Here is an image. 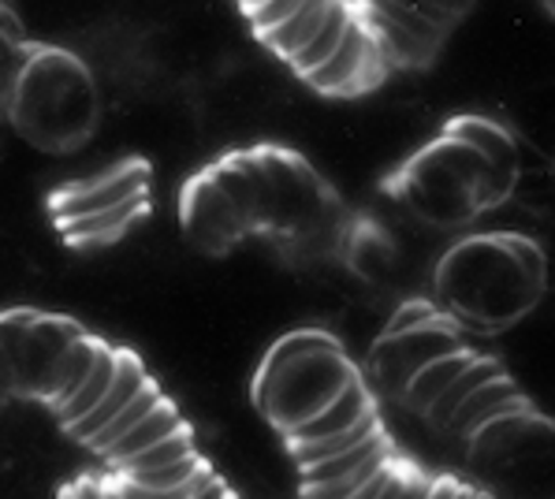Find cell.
Listing matches in <instances>:
<instances>
[{
    "instance_id": "obj_12",
    "label": "cell",
    "mask_w": 555,
    "mask_h": 499,
    "mask_svg": "<svg viewBox=\"0 0 555 499\" xmlns=\"http://www.w3.org/2000/svg\"><path fill=\"white\" fill-rule=\"evenodd\" d=\"M212 179L220 183V191L228 194V202L235 205L238 220L246 223L250 235H264V209H269V183H264L261 161L254 150H235L228 157L209 165Z\"/></svg>"
},
{
    "instance_id": "obj_37",
    "label": "cell",
    "mask_w": 555,
    "mask_h": 499,
    "mask_svg": "<svg viewBox=\"0 0 555 499\" xmlns=\"http://www.w3.org/2000/svg\"><path fill=\"white\" fill-rule=\"evenodd\" d=\"M459 488H463V481H459V477H433L429 499H455Z\"/></svg>"
},
{
    "instance_id": "obj_22",
    "label": "cell",
    "mask_w": 555,
    "mask_h": 499,
    "mask_svg": "<svg viewBox=\"0 0 555 499\" xmlns=\"http://www.w3.org/2000/svg\"><path fill=\"white\" fill-rule=\"evenodd\" d=\"M500 376H507V373H503V366H500L496 358H489V355H477L474 366H469L466 373L459 376V381L451 384L448 392H443V399L437 402V407L429 410V414H425V421H429L433 428H443V433H448L451 418L459 414V407H463V402L469 399V395H477V392L485 388V384L500 381Z\"/></svg>"
},
{
    "instance_id": "obj_10",
    "label": "cell",
    "mask_w": 555,
    "mask_h": 499,
    "mask_svg": "<svg viewBox=\"0 0 555 499\" xmlns=\"http://www.w3.org/2000/svg\"><path fill=\"white\" fill-rule=\"evenodd\" d=\"M150 183H153L150 165L134 157V161H124V165L101 171V176L60 187V191H53V197H49V209H53L56 223L101 217V213H113L119 205L134 202V197H150Z\"/></svg>"
},
{
    "instance_id": "obj_33",
    "label": "cell",
    "mask_w": 555,
    "mask_h": 499,
    "mask_svg": "<svg viewBox=\"0 0 555 499\" xmlns=\"http://www.w3.org/2000/svg\"><path fill=\"white\" fill-rule=\"evenodd\" d=\"M399 466H403V462H399V459H396V462H388V466H384V470L377 473V477H373L370 485H365L362 492H358L354 499H380V496H384V488H388L391 481H396Z\"/></svg>"
},
{
    "instance_id": "obj_39",
    "label": "cell",
    "mask_w": 555,
    "mask_h": 499,
    "mask_svg": "<svg viewBox=\"0 0 555 499\" xmlns=\"http://www.w3.org/2000/svg\"><path fill=\"white\" fill-rule=\"evenodd\" d=\"M194 499H232V492H228V485H224V481H212V485L209 488H205V492H198V496H194Z\"/></svg>"
},
{
    "instance_id": "obj_38",
    "label": "cell",
    "mask_w": 555,
    "mask_h": 499,
    "mask_svg": "<svg viewBox=\"0 0 555 499\" xmlns=\"http://www.w3.org/2000/svg\"><path fill=\"white\" fill-rule=\"evenodd\" d=\"M410 466H414V462H403V466H399L396 481H391V485L384 488L380 499H399V492H403V485H406V477H410Z\"/></svg>"
},
{
    "instance_id": "obj_31",
    "label": "cell",
    "mask_w": 555,
    "mask_h": 499,
    "mask_svg": "<svg viewBox=\"0 0 555 499\" xmlns=\"http://www.w3.org/2000/svg\"><path fill=\"white\" fill-rule=\"evenodd\" d=\"M38 321V309H12V314H0V347H4L12 369H20L23 347H27V335Z\"/></svg>"
},
{
    "instance_id": "obj_13",
    "label": "cell",
    "mask_w": 555,
    "mask_h": 499,
    "mask_svg": "<svg viewBox=\"0 0 555 499\" xmlns=\"http://www.w3.org/2000/svg\"><path fill=\"white\" fill-rule=\"evenodd\" d=\"M440 135H448V139H455V142H466L469 150H477L496 168V176L503 183L518 187V179H522V150H518V139L511 135L507 124H500V119H492V116H477V112H459V116H451L448 124L440 127Z\"/></svg>"
},
{
    "instance_id": "obj_26",
    "label": "cell",
    "mask_w": 555,
    "mask_h": 499,
    "mask_svg": "<svg viewBox=\"0 0 555 499\" xmlns=\"http://www.w3.org/2000/svg\"><path fill=\"white\" fill-rule=\"evenodd\" d=\"M347 27H351V4H332V15L324 20L321 34H318V38H313L310 46H306L302 53H298L287 67H292L298 79H310V75L318 72V67H324L332 56H336V49L344 46Z\"/></svg>"
},
{
    "instance_id": "obj_9",
    "label": "cell",
    "mask_w": 555,
    "mask_h": 499,
    "mask_svg": "<svg viewBox=\"0 0 555 499\" xmlns=\"http://www.w3.org/2000/svg\"><path fill=\"white\" fill-rule=\"evenodd\" d=\"M388 75L391 67L384 60L380 46L373 41L370 27H365L362 8L351 4V27L344 34V46L336 49V56L328 64L306 79V86H313L324 98H362V93L377 90Z\"/></svg>"
},
{
    "instance_id": "obj_27",
    "label": "cell",
    "mask_w": 555,
    "mask_h": 499,
    "mask_svg": "<svg viewBox=\"0 0 555 499\" xmlns=\"http://www.w3.org/2000/svg\"><path fill=\"white\" fill-rule=\"evenodd\" d=\"M160 402H165V392L157 388V381H150L146 388H142L139 399H134L131 407H127L124 414H119V418L113 421V425L105 428V433H98V436H93V440H90L87 447H90L93 455H101V459H105V455L113 451V447H116L119 440H124V436L131 433V428H139L142 421H146V418L153 414V410L160 407Z\"/></svg>"
},
{
    "instance_id": "obj_32",
    "label": "cell",
    "mask_w": 555,
    "mask_h": 499,
    "mask_svg": "<svg viewBox=\"0 0 555 499\" xmlns=\"http://www.w3.org/2000/svg\"><path fill=\"white\" fill-rule=\"evenodd\" d=\"M298 12L295 0H258V4H243V15L250 20L254 34H258V41L264 34H272L276 27H284L287 20Z\"/></svg>"
},
{
    "instance_id": "obj_34",
    "label": "cell",
    "mask_w": 555,
    "mask_h": 499,
    "mask_svg": "<svg viewBox=\"0 0 555 499\" xmlns=\"http://www.w3.org/2000/svg\"><path fill=\"white\" fill-rule=\"evenodd\" d=\"M429 492H433V477L429 473H422L417 466H410V477H406L399 499H429Z\"/></svg>"
},
{
    "instance_id": "obj_40",
    "label": "cell",
    "mask_w": 555,
    "mask_h": 499,
    "mask_svg": "<svg viewBox=\"0 0 555 499\" xmlns=\"http://www.w3.org/2000/svg\"><path fill=\"white\" fill-rule=\"evenodd\" d=\"M455 499H481V492H477V488H469V485H463Z\"/></svg>"
},
{
    "instance_id": "obj_3",
    "label": "cell",
    "mask_w": 555,
    "mask_h": 499,
    "mask_svg": "<svg viewBox=\"0 0 555 499\" xmlns=\"http://www.w3.org/2000/svg\"><path fill=\"white\" fill-rule=\"evenodd\" d=\"M358 366L332 332L298 329L264 350L254 373V402L284 436L324 414L358 381Z\"/></svg>"
},
{
    "instance_id": "obj_16",
    "label": "cell",
    "mask_w": 555,
    "mask_h": 499,
    "mask_svg": "<svg viewBox=\"0 0 555 499\" xmlns=\"http://www.w3.org/2000/svg\"><path fill=\"white\" fill-rule=\"evenodd\" d=\"M377 410V402H373V392H370V384L358 376V381L347 388L344 395H339L336 402H332L324 414H318L310 421V425H302L298 433L287 436V447L292 444H318V440H328V436H339V433H347V428H354L358 421H365Z\"/></svg>"
},
{
    "instance_id": "obj_4",
    "label": "cell",
    "mask_w": 555,
    "mask_h": 499,
    "mask_svg": "<svg viewBox=\"0 0 555 499\" xmlns=\"http://www.w3.org/2000/svg\"><path fill=\"white\" fill-rule=\"evenodd\" d=\"M8 108L27 142L41 150H75L98 124V90L82 60L27 46Z\"/></svg>"
},
{
    "instance_id": "obj_41",
    "label": "cell",
    "mask_w": 555,
    "mask_h": 499,
    "mask_svg": "<svg viewBox=\"0 0 555 499\" xmlns=\"http://www.w3.org/2000/svg\"><path fill=\"white\" fill-rule=\"evenodd\" d=\"M544 12H548V15H555V4H544Z\"/></svg>"
},
{
    "instance_id": "obj_30",
    "label": "cell",
    "mask_w": 555,
    "mask_h": 499,
    "mask_svg": "<svg viewBox=\"0 0 555 499\" xmlns=\"http://www.w3.org/2000/svg\"><path fill=\"white\" fill-rule=\"evenodd\" d=\"M399 455L391 451V455H380V459H373V462H365L362 470L351 473V477H344V481H332V485H318V488H298L302 492V499H354L358 492H362L365 485H370L377 473L388 466V462H396Z\"/></svg>"
},
{
    "instance_id": "obj_6",
    "label": "cell",
    "mask_w": 555,
    "mask_h": 499,
    "mask_svg": "<svg viewBox=\"0 0 555 499\" xmlns=\"http://www.w3.org/2000/svg\"><path fill=\"white\" fill-rule=\"evenodd\" d=\"M370 27L373 41L380 46L388 67H429L437 60L443 38L459 20L469 15V4H358Z\"/></svg>"
},
{
    "instance_id": "obj_36",
    "label": "cell",
    "mask_w": 555,
    "mask_h": 499,
    "mask_svg": "<svg viewBox=\"0 0 555 499\" xmlns=\"http://www.w3.org/2000/svg\"><path fill=\"white\" fill-rule=\"evenodd\" d=\"M8 395H15V369H12V361H8L4 347H0V402H4Z\"/></svg>"
},
{
    "instance_id": "obj_2",
    "label": "cell",
    "mask_w": 555,
    "mask_h": 499,
    "mask_svg": "<svg viewBox=\"0 0 555 499\" xmlns=\"http://www.w3.org/2000/svg\"><path fill=\"white\" fill-rule=\"evenodd\" d=\"M380 187L414 220L440 231L469 228L485 213L507 205V197L515 194V187L503 183L481 153L448 135L425 142Z\"/></svg>"
},
{
    "instance_id": "obj_23",
    "label": "cell",
    "mask_w": 555,
    "mask_h": 499,
    "mask_svg": "<svg viewBox=\"0 0 555 499\" xmlns=\"http://www.w3.org/2000/svg\"><path fill=\"white\" fill-rule=\"evenodd\" d=\"M116 369H119V347H108V343H105V347H101V358H98V369H93V376L87 381V388H82L56 414V421L64 425V433L72 425H79L82 418H90L93 410H98L101 402H105V395L113 392V384H116Z\"/></svg>"
},
{
    "instance_id": "obj_25",
    "label": "cell",
    "mask_w": 555,
    "mask_h": 499,
    "mask_svg": "<svg viewBox=\"0 0 555 499\" xmlns=\"http://www.w3.org/2000/svg\"><path fill=\"white\" fill-rule=\"evenodd\" d=\"M391 451H396V444L380 433V436H373L370 444L339 455V459H328V462H318V466L298 470V488H318V485H332V481H344V477H351V473L362 470L365 462L380 459V455H391Z\"/></svg>"
},
{
    "instance_id": "obj_11",
    "label": "cell",
    "mask_w": 555,
    "mask_h": 499,
    "mask_svg": "<svg viewBox=\"0 0 555 499\" xmlns=\"http://www.w3.org/2000/svg\"><path fill=\"white\" fill-rule=\"evenodd\" d=\"M82 329L75 317H60V314H38L34 329L27 335V347H23V361L15 369V392L20 395H38L41 381L56 369V361L67 355L75 340H82Z\"/></svg>"
},
{
    "instance_id": "obj_15",
    "label": "cell",
    "mask_w": 555,
    "mask_h": 499,
    "mask_svg": "<svg viewBox=\"0 0 555 499\" xmlns=\"http://www.w3.org/2000/svg\"><path fill=\"white\" fill-rule=\"evenodd\" d=\"M101 347L105 343L98 340V335H82V340H75L72 347H67V355L56 361L53 373L41 381V388L34 399L38 402H49L53 407V414L67 407V402L75 399L82 388H87V381L93 376V369H98V358H101Z\"/></svg>"
},
{
    "instance_id": "obj_5",
    "label": "cell",
    "mask_w": 555,
    "mask_h": 499,
    "mask_svg": "<svg viewBox=\"0 0 555 499\" xmlns=\"http://www.w3.org/2000/svg\"><path fill=\"white\" fill-rule=\"evenodd\" d=\"M269 183L264 235L284 246H321L347 235V213L336 191L318 176V168L284 145H254Z\"/></svg>"
},
{
    "instance_id": "obj_19",
    "label": "cell",
    "mask_w": 555,
    "mask_h": 499,
    "mask_svg": "<svg viewBox=\"0 0 555 499\" xmlns=\"http://www.w3.org/2000/svg\"><path fill=\"white\" fill-rule=\"evenodd\" d=\"M150 209V197H134V202L119 205L113 213H101V217H82V220H67V223H56L60 235L67 239L72 246L79 250H90V246H105V243H116L134 220H142Z\"/></svg>"
},
{
    "instance_id": "obj_21",
    "label": "cell",
    "mask_w": 555,
    "mask_h": 499,
    "mask_svg": "<svg viewBox=\"0 0 555 499\" xmlns=\"http://www.w3.org/2000/svg\"><path fill=\"white\" fill-rule=\"evenodd\" d=\"M186 421L179 418V410H176V402H160L157 410H153V414L142 421L139 428H131V433L124 436V440H119L113 451L105 455V462L108 466H124V462H131V459H139L142 451H150V447H157L160 440H168V436L172 433H179V428H183Z\"/></svg>"
},
{
    "instance_id": "obj_24",
    "label": "cell",
    "mask_w": 555,
    "mask_h": 499,
    "mask_svg": "<svg viewBox=\"0 0 555 499\" xmlns=\"http://www.w3.org/2000/svg\"><path fill=\"white\" fill-rule=\"evenodd\" d=\"M384 425H380V414L373 410L365 421H358L354 428H347V433L339 436H328V440H318V444H292L287 451H292V459L298 462V470L306 466H318V462H328V459H339V455L354 451V447L370 444L373 436H380Z\"/></svg>"
},
{
    "instance_id": "obj_8",
    "label": "cell",
    "mask_w": 555,
    "mask_h": 499,
    "mask_svg": "<svg viewBox=\"0 0 555 499\" xmlns=\"http://www.w3.org/2000/svg\"><path fill=\"white\" fill-rule=\"evenodd\" d=\"M179 223H183V235L209 257L232 254L250 235L209 168H202L198 176L186 179L183 194H179Z\"/></svg>"
},
{
    "instance_id": "obj_20",
    "label": "cell",
    "mask_w": 555,
    "mask_h": 499,
    "mask_svg": "<svg viewBox=\"0 0 555 499\" xmlns=\"http://www.w3.org/2000/svg\"><path fill=\"white\" fill-rule=\"evenodd\" d=\"M332 15V4L328 0H313V4H298V12L292 15V20L284 23V27H276L272 34H264L261 38V46L264 49H272L276 56H284L287 64L302 53L306 46H310L313 38L321 34L324 27V20Z\"/></svg>"
},
{
    "instance_id": "obj_35",
    "label": "cell",
    "mask_w": 555,
    "mask_h": 499,
    "mask_svg": "<svg viewBox=\"0 0 555 499\" xmlns=\"http://www.w3.org/2000/svg\"><path fill=\"white\" fill-rule=\"evenodd\" d=\"M60 499H105V488H101L98 477H82V481H75Z\"/></svg>"
},
{
    "instance_id": "obj_7",
    "label": "cell",
    "mask_w": 555,
    "mask_h": 499,
    "mask_svg": "<svg viewBox=\"0 0 555 499\" xmlns=\"http://www.w3.org/2000/svg\"><path fill=\"white\" fill-rule=\"evenodd\" d=\"M455 350H466L463 329H459L451 317L425 324V329L403 332V335H380L373 343L370 358H365V373L362 381L370 384V392L384 395V399L403 402V395L410 388L417 373L425 366H433L437 358H448Z\"/></svg>"
},
{
    "instance_id": "obj_29",
    "label": "cell",
    "mask_w": 555,
    "mask_h": 499,
    "mask_svg": "<svg viewBox=\"0 0 555 499\" xmlns=\"http://www.w3.org/2000/svg\"><path fill=\"white\" fill-rule=\"evenodd\" d=\"M205 470H209V462H205L202 455H194V459L176 462V466L150 470V473H119V477L134 481V485H142V488H153V492H176V488L191 485V481Z\"/></svg>"
},
{
    "instance_id": "obj_14",
    "label": "cell",
    "mask_w": 555,
    "mask_h": 499,
    "mask_svg": "<svg viewBox=\"0 0 555 499\" xmlns=\"http://www.w3.org/2000/svg\"><path fill=\"white\" fill-rule=\"evenodd\" d=\"M153 381V376L146 373V366H142V358L134 355V350H127V347H119V369H116V384H113V392L105 395V402H101L98 410H93L90 418H82L79 425H72L67 428V436H75L79 444H90L98 433H105L113 421L124 414L127 407H131L134 399L142 395V388Z\"/></svg>"
},
{
    "instance_id": "obj_28",
    "label": "cell",
    "mask_w": 555,
    "mask_h": 499,
    "mask_svg": "<svg viewBox=\"0 0 555 499\" xmlns=\"http://www.w3.org/2000/svg\"><path fill=\"white\" fill-rule=\"evenodd\" d=\"M198 455V447H194V436H191V425H183L179 433H172L168 440H160L157 447H150V451H142L139 459L124 462V466H116L113 473H150V470H165V466H176V462H186Z\"/></svg>"
},
{
    "instance_id": "obj_17",
    "label": "cell",
    "mask_w": 555,
    "mask_h": 499,
    "mask_svg": "<svg viewBox=\"0 0 555 499\" xmlns=\"http://www.w3.org/2000/svg\"><path fill=\"white\" fill-rule=\"evenodd\" d=\"M526 395L522 388H518L511 376H500V381H492V384H485L477 395H469V399L459 407V414L451 418V425H448V433L451 436H463V440H469V436L477 433V428H485L489 421H496L503 414H511V410H518V407H526Z\"/></svg>"
},
{
    "instance_id": "obj_18",
    "label": "cell",
    "mask_w": 555,
    "mask_h": 499,
    "mask_svg": "<svg viewBox=\"0 0 555 499\" xmlns=\"http://www.w3.org/2000/svg\"><path fill=\"white\" fill-rule=\"evenodd\" d=\"M477 361V350H455V355H448V358H437L433 366H425L422 373L410 381V388L403 395V407L410 410V414H429L433 407L443 399V392L451 388V384L459 381V376L466 373L469 366Z\"/></svg>"
},
{
    "instance_id": "obj_42",
    "label": "cell",
    "mask_w": 555,
    "mask_h": 499,
    "mask_svg": "<svg viewBox=\"0 0 555 499\" xmlns=\"http://www.w3.org/2000/svg\"><path fill=\"white\" fill-rule=\"evenodd\" d=\"M232 499H235V496H232Z\"/></svg>"
},
{
    "instance_id": "obj_1",
    "label": "cell",
    "mask_w": 555,
    "mask_h": 499,
    "mask_svg": "<svg viewBox=\"0 0 555 499\" xmlns=\"http://www.w3.org/2000/svg\"><path fill=\"white\" fill-rule=\"evenodd\" d=\"M437 306L463 332L500 335L526 321L548 291V257L522 231L459 239L433 269Z\"/></svg>"
}]
</instances>
